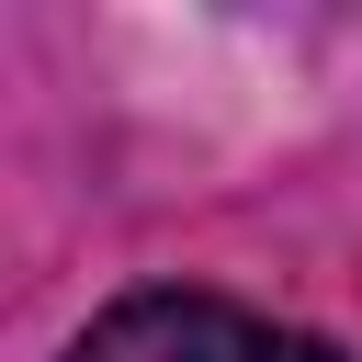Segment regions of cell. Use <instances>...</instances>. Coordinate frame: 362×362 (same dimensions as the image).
Masks as SVG:
<instances>
[{
    "instance_id": "1",
    "label": "cell",
    "mask_w": 362,
    "mask_h": 362,
    "mask_svg": "<svg viewBox=\"0 0 362 362\" xmlns=\"http://www.w3.org/2000/svg\"><path fill=\"white\" fill-rule=\"evenodd\" d=\"M68 362H328V351L272 328V317H249V305H215V294H136Z\"/></svg>"
}]
</instances>
